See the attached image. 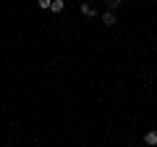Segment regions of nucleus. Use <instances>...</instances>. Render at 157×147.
<instances>
[{"label":"nucleus","mask_w":157,"mask_h":147,"mask_svg":"<svg viewBox=\"0 0 157 147\" xmlns=\"http://www.w3.org/2000/svg\"><path fill=\"white\" fill-rule=\"evenodd\" d=\"M50 11L60 13V11H63V0H52V6H50Z\"/></svg>","instance_id":"nucleus-2"},{"label":"nucleus","mask_w":157,"mask_h":147,"mask_svg":"<svg viewBox=\"0 0 157 147\" xmlns=\"http://www.w3.org/2000/svg\"><path fill=\"white\" fill-rule=\"evenodd\" d=\"M37 3H39V8H50L52 6V0H37Z\"/></svg>","instance_id":"nucleus-5"},{"label":"nucleus","mask_w":157,"mask_h":147,"mask_svg":"<svg viewBox=\"0 0 157 147\" xmlns=\"http://www.w3.org/2000/svg\"><path fill=\"white\" fill-rule=\"evenodd\" d=\"M81 13H84V16H94V8H92L89 3H84V6H81Z\"/></svg>","instance_id":"nucleus-3"},{"label":"nucleus","mask_w":157,"mask_h":147,"mask_svg":"<svg viewBox=\"0 0 157 147\" xmlns=\"http://www.w3.org/2000/svg\"><path fill=\"white\" fill-rule=\"evenodd\" d=\"M102 21H105V24H107V26H113V24H115V16H113V13H110V11H107V13H105V16H102Z\"/></svg>","instance_id":"nucleus-4"},{"label":"nucleus","mask_w":157,"mask_h":147,"mask_svg":"<svg viewBox=\"0 0 157 147\" xmlns=\"http://www.w3.org/2000/svg\"><path fill=\"white\" fill-rule=\"evenodd\" d=\"M121 3H123V0H110V6L115 8V6H121Z\"/></svg>","instance_id":"nucleus-6"},{"label":"nucleus","mask_w":157,"mask_h":147,"mask_svg":"<svg viewBox=\"0 0 157 147\" xmlns=\"http://www.w3.org/2000/svg\"><path fill=\"white\" fill-rule=\"evenodd\" d=\"M144 142H147L149 147H155V145H157V131H147V134H144Z\"/></svg>","instance_id":"nucleus-1"},{"label":"nucleus","mask_w":157,"mask_h":147,"mask_svg":"<svg viewBox=\"0 0 157 147\" xmlns=\"http://www.w3.org/2000/svg\"><path fill=\"white\" fill-rule=\"evenodd\" d=\"M155 147H157V145H155Z\"/></svg>","instance_id":"nucleus-7"}]
</instances>
